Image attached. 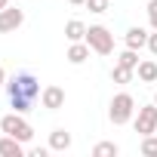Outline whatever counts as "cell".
<instances>
[{
	"instance_id": "obj_24",
	"label": "cell",
	"mask_w": 157,
	"mask_h": 157,
	"mask_svg": "<svg viewBox=\"0 0 157 157\" xmlns=\"http://www.w3.org/2000/svg\"><path fill=\"white\" fill-rule=\"evenodd\" d=\"M3 6H10V0H0V10H3Z\"/></svg>"
},
{
	"instance_id": "obj_11",
	"label": "cell",
	"mask_w": 157,
	"mask_h": 157,
	"mask_svg": "<svg viewBox=\"0 0 157 157\" xmlns=\"http://www.w3.org/2000/svg\"><path fill=\"white\" fill-rule=\"evenodd\" d=\"M68 148H71V132L52 129L49 132V151H68Z\"/></svg>"
},
{
	"instance_id": "obj_13",
	"label": "cell",
	"mask_w": 157,
	"mask_h": 157,
	"mask_svg": "<svg viewBox=\"0 0 157 157\" xmlns=\"http://www.w3.org/2000/svg\"><path fill=\"white\" fill-rule=\"evenodd\" d=\"M65 37H68L71 43H77V40H86V25H83V22H77V19H71V22L65 25Z\"/></svg>"
},
{
	"instance_id": "obj_4",
	"label": "cell",
	"mask_w": 157,
	"mask_h": 157,
	"mask_svg": "<svg viewBox=\"0 0 157 157\" xmlns=\"http://www.w3.org/2000/svg\"><path fill=\"white\" fill-rule=\"evenodd\" d=\"M86 43H90V49L99 52V56H111V52H114V34H111L105 25H90V28H86Z\"/></svg>"
},
{
	"instance_id": "obj_14",
	"label": "cell",
	"mask_w": 157,
	"mask_h": 157,
	"mask_svg": "<svg viewBox=\"0 0 157 157\" xmlns=\"http://www.w3.org/2000/svg\"><path fill=\"white\" fill-rule=\"evenodd\" d=\"M117 65H126V68L136 71V68H139V49H129V46H126V49L117 56Z\"/></svg>"
},
{
	"instance_id": "obj_23",
	"label": "cell",
	"mask_w": 157,
	"mask_h": 157,
	"mask_svg": "<svg viewBox=\"0 0 157 157\" xmlns=\"http://www.w3.org/2000/svg\"><path fill=\"white\" fill-rule=\"evenodd\" d=\"M71 6H86V0H68Z\"/></svg>"
},
{
	"instance_id": "obj_19",
	"label": "cell",
	"mask_w": 157,
	"mask_h": 157,
	"mask_svg": "<svg viewBox=\"0 0 157 157\" xmlns=\"http://www.w3.org/2000/svg\"><path fill=\"white\" fill-rule=\"evenodd\" d=\"M148 22H151V31H157V0H148Z\"/></svg>"
},
{
	"instance_id": "obj_16",
	"label": "cell",
	"mask_w": 157,
	"mask_h": 157,
	"mask_svg": "<svg viewBox=\"0 0 157 157\" xmlns=\"http://www.w3.org/2000/svg\"><path fill=\"white\" fill-rule=\"evenodd\" d=\"M117 151H120V148H117L114 142H99V145L93 148V157H117Z\"/></svg>"
},
{
	"instance_id": "obj_6",
	"label": "cell",
	"mask_w": 157,
	"mask_h": 157,
	"mask_svg": "<svg viewBox=\"0 0 157 157\" xmlns=\"http://www.w3.org/2000/svg\"><path fill=\"white\" fill-rule=\"evenodd\" d=\"M22 22H25L22 10H16V6H3L0 10V34H10V31L22 28Z\"/></svg>"
},
{
	"instance_id": "obj_9",
	"label": "cell",
	"mask_w": 157,
	"mask_h": 157,
	"mask_svg": "<svg viewBox=\"0 0 157 157\" xmlns=\"http://www.w3.org/2000/svg\"><path fill=\"white\" fill-rule=\"evenodd\" d=\"M65 59H68L71 65H83V62L90 59V43H86V40H77V43H71Z\"/></svg>"
},
{
	"instance_id": "obj_22",
	"label": "cell",
	"mask_w": 157,
	"mask_h": 157,
	"mask_svg": "<svg viewBox=\"0 0 157 157\" xmlns=\"http://www.w3.org/2000/svg\"><path fill=\"white\" fill-rule=\"evenodd\" d=\"M46 151H49V148H34V151H31V157H46Z\"/></svg>"
},
{
	"instance_id": "obj_10",
	"label": "cell",
	"mask_w": 157,
	"mask_h": 157,
	"mask_svg": "<svg viewBox=\"0 0 157 157\" xmlns=\"http://www.w3.org/2000/svg\"><path fill=\"white\" fill-rule=\"evenodd\" d=\"M123 40H126L129 49H142V46H148V31L145 28H129Z\"/></svg>"
},
{
	"instance_id": "obj_15",
	"label": "cell",
	"mask_w": 157,
	"mask_h": 157,
	"mask_svg": "<svg viewBox=\"0 0 157 157\" xmlns=\"http://www.w3.org/2000/svg\"><path fill=\"white\" fill-rule=\"evenodd\" d=\"M132 74H136L132 68H126V65H114L111 80H114V83H129V80H132Z\"/></svg>"
},
{
	"instance_id": "obj_5",
	"label": "cell",
	"mask_w": 157,
	"mask_h": 157,
	"mask_svg": "<svg viewBox=\"0 0 157 157\" xmlns=\"http://www.w3.org/2000/svg\"><path fill=\"white\" fill-rule=\"evenodd\" d=\"M136 132L139 136H151L157 132V105H145L136 114Z\"/></svg>"
},
{
	"instance_id": "obj_1",
	"label": "cell",
	"mask_w": 157,
	"mask_h": 157,
	"mask_svg": "<svg viewBox=\"0 0 157 157\" xmlns=\"http://www.w3.org/2000/svg\"><path fill=\"white\" fill-rule=\"evenodd\" d=\"M40 80L31 74V71H16L10 80H6V96H10V108L13 111H19V114H25V111H31L34 105H37V99H40Z\"/></svg>"
},
{
	"instance_id": "obj_25",
	"label": "cell",
	"mask_w": 157,
	"mask_h": 157,
	"mask_svg": "<svg viewBox=\"0 0 157 157\" xmlns=\"http://www.w3.org/2000/svg\"><path fill=\"white\" fill-rule=\"evenodd\" d=\"M154 105H157V93H154Z\"/></svg>"
},
{
	"instance_id": "obj_7",
	"label": "cell",
	"mask_w": 157,
	"mask_h": 157,
	"mask_svg": "<svg viewBox=\"0 0 157 157\" xmlns=\"http://www.w3.org/2000/svg\"><path fill=\"white\" fill-rule=\"evenodd\" d=\"M40 105H43L46 111H59V108L65 105V90H62V86H43Z\"/></svg>"
},
{
	"instance_id": "obj_2",
	"label": "cell",
	"mask_w": 157,
	"mask_h": 157,
	"mask_svg": "<svg viewBox=\"0 0 157 157\" xmlns=\"http://www.w3.org/2000/svg\"><path fill=\"white\" fill-rule=\"evenodd\" d=\"M0 132L16 136L19 142H31V139H34V126H31L19 111H13V114H6V117H0Z\"/></svg>"
},
{
	"instance_id": "obj_20",
	"label": "cell",
	"mask_w": 157,
	"mask_h": 157,
	"mask_svg": "<svg viewBox=\"0 0 157 157\" xmlns=\"http://www.w3.org/2000/svg\"><path fill=\"white\" fill-rule=\"evenodd\" d=\"M148 49H151V56L157 59V31H154V34H148Z\"/></svg>"
},
{
	"instance_id": "obj_21",
	"label": "cell",
	"mask_w": 157,
	"mask_h": 157,
	"mask_svg": "<svg viewBox=\"0 0 157 157\" xmlns=\"http://www.w3.org/2000/svg\"><path fill=\"white\" fill-rule=\"evenodd\" d=\"M3 86H6V68L0 65V90H3Z\"/></svg>"
},
{
	"instance_id": "obj_18",
	"label": "cell",
	"mask_w": 157,
	"mask_h": 157,
	"mask_svg": "<svg viewBox=\"0 0 157 157\" xmlns=\"http://www.w3.org/2000/svg\"><path fill=\"white\" fill-rule=\"evenodd\" d=\"M86 10L96 13V16H102V13H108V0H86Z\"/></svg>"
},
{
	"instance_id": "obj_3",
	"label": "cell",
	"mask_w": 157,
	"mask_h": 157,
	"mask_svg": "<svg viewBox=\"0 0 157 157\" xmlns=\"http://www.w3.org/2000/svg\"><path fill=\"white\" fill-rule=\"evenodd\" d=\"M132 114H136V99H132L129 93H117V96L111 99V108H108L111 123L123 126V123H129V120H132Z\"/></svg>"
},
{
	"instance_id": "obj_8",
	"label": "cell",
	"mask_w": 157,
	"mask_h": 157,
	"mask_svg": "<svg viewBox=\"0 0 157 157\" xmlns=\"http://www.w3.org/2000/svg\"><path fill=\"white\" fill-rule=\"evenodd\" d=\"M22 154H25V142L3 132V139H0V157H22Z\"/></svg>"
},
{
	"instance_id": "obj_12",
	"label": "cell",
	"mask_w": 157,
	"mask_h": 157,
	"mask_svg": "<svg viewBox=\"0 0 157 157\" xmlns=\"http://www.w3.org/2000/svg\"><path fill=\"white\" fill-rule=\"evenodd\" d=\"M136 74H139V80H145V83H154V80H157V62H154V59H145V62H139Z\"/></svg>"
},
{
	"instance_id": "obj_17",
	"label": "cell",
	"mask_w": 157,
	"mask_h": 157,
	"mask_svg": "<svg viewBox=\"0 0 157 157\" xmlns=\"http://www.w3.org/2000/svg\"><path fill=\"white\" fill-rule=\"evenodd\" d=\"M142 154L145 157H157V132L142 136Z\"/></svg>"
}]
</instances>
